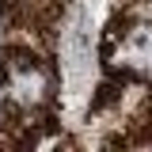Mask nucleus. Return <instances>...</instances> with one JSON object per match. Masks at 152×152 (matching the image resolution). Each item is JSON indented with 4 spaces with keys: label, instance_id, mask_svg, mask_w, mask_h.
Masks as SVG:
<instances>
[{
    "label": "nucleus",
    "instance_id": "1",
    "mask_svg": "<svg viewBox=\"0 0 152 152\" xmlns=\"http://www.w3.org/2000/svg\"><path fill=\"white\" fill-rule=\"evenodd\" d=\"M0 80L12 103L19 107H42L50 99V76L31 53H4L0 57Z\"/></svg>",
    "mask_w": 152,
    "mask_h": 152
}]
</instances>
